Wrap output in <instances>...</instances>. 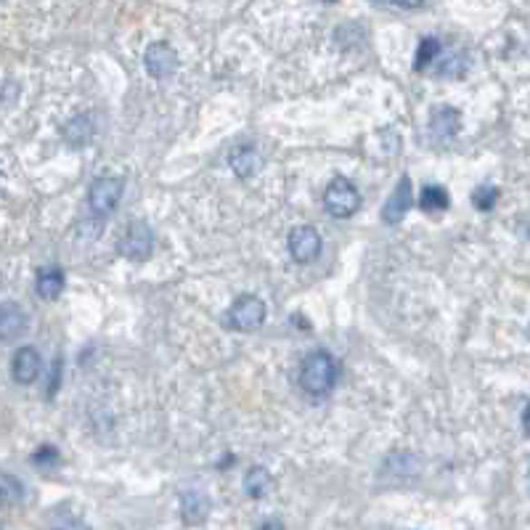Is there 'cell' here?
Instances as JSON below:
<instances>
[{
  "instance_id": "obj_13",
  "label": "cell",
  "mask_w": 530,
  "mask_h": 530,
  "mask_svg": "<svg viewBox=\"0 0 530 530\" xmlns=\"http://www.w3.org/2000/svg\"><path fill=\"white\" fill-rule=\"evenodd\" d=\"M64 270L62 268H43L40 273H37V281H34V290H37V295L43 299H56L62 292H64Z\"/></svg>"
},
{
  "instance_id": "obj_24",
  "label": "cell",
  "mask_w": 530,
  "mask_h": 530,
  "mask_svg": "<svg viewBox=\"0 0 530 530\" xmlns=\"http://www.w3.org/2000/svg\"><path fill=\"white\" fill-rule=\"evenodd\" d=\"M0 530H3V528H0Z\"/></svg>"
},
{
  "instance_id": "obj_19",
  "label": "cell",
  "mask_w": 530,
  "mask_h": 530,
  "mask_svg": "<svg viewBox=\"0 0 530 530\" xmlns=\"http://www.w3.org/2000/svg\"><path fill=\"white\" fill-rule=\"evenodd\" d=\"M437 54H440V40L437 37H422V43L417 48V64H414L417 72H425L437 59Z\"/></svg>"
},
{
  "instance_id": "obj_5",
  "label": "cell",
  "mask_w": 530,
  "mask_h": 530,
  "mask_svg": "<svg viewBox=\"0 0 530 530\" xmlns=\"http://www.w3.org/2000/svg\"><path fill=\"white\" fill-rule=\"evenodd\" d=\"M154 250V233L146 223H131L125 236L120 239V252L131 260H146Z\"/></svg>"
},
{
  "instance_id": "obj_11",
  "label": "cell",
  "mask_w": 530,
  "mask_h": 530,
  "mask_svg": "<svg viewBox=\"0 0 530 530\" xmlns=\"http://www.w3.org/2000/svg\"><path fill=\"white\" fill-rule=\"evenodd\" d=\"M459 123H462V117H459L456 109H451V106L437 109L430 120L432 141H435V143H448V141H454L456 132H459Z\"/></svg>"
},
{
  "instance_id": "obj_14",
  "label": "cell",
  "mask_w": 530,
  "mask_h": 530,
  "mask_svg": "<svg viewBox=\"0 0 530 530\" xmlns=\"http://www.w3.org/2000/svg\"><path fill=\"white\" fill-rule=\"evenodd\" d=\"M229 165H231L236 178H250V175H255L258 167H260V154H258L255 146H239V149H233L231 152Z\"/></svg>"
},
{
  "instance_id": "obj_15",
  "label": "cell",
  "mask_w": 530,
  "mask_h": 530,
  "mask_svg": "<svg viewBox=\"0 0 530 530\" xmlns=\"http://www.w3.org/2000/svg\"><path fill=\"white\" fill-rule=\"evenodd\" d=\"M270 486H273V477H270V472L265 466L247 469V475H244V491H247V496L263 498L270 491Z\"/></svg>"
},
{
  "instance_id": "obj_21",
  "label": "cell",
  "mask_w": 530,
  "mask_h": 530,
  "mask_svg": "<svg viewBox=\"0 0 530 530\" xmlns=\"http://www.w3.org/2000/svg\"><path fill=\"white\" fill-rule=\"evenodd\" d=\"M56 462H59V451L54 446H40L33 454L34 466H54Z\"/></svg>"
},
{
  "instance_id": "obj_1",
  "label": "cell",
  "mask_w": 530,
  "mask_h": 530,
  "mask_svg": "<svg viewBox=\"0 0 530 530\" xmlns=\"http://www.w3.org/2000/svg\"><path fill=\"white\" fill-rule=\"evenodd\" d=\"M337 382V364L327 350H310L299 366V388L308 396H327Z\"/></svg>"
},
{
  "instance_id": "obj_18",
  "label": "cell",
  "mask_w": 530,
  "mask_h": 530,
  "mask_svg": "<svg viewBox=\"0 0 530 530\" xmlns=\"http://www.w3.org/2000/svg\"><path fill=\"white\" fill-rule=\"evenodd\" d=\"M451 199H448V191L443 186H425L422 189V197H419V207L425 212H443L448 210Z\"/></svg>"
},
{
  "instance_id": "obj_16",
  "label": "cell",
  "mask_w": 530,
  "mask_h": 530,
  "mask_svg": "<svg viewBox=\"0 0 530 530\" xmlns=\"http://www.w3.org/2000/svg\"><path fill=\"white\" fill-rule=\"evenodd\" d=\"M25 498V486L16 475L0 472V506H16Z\"/></svg>"
},
{
  "instance_id": "obj_20",
  "label": "cell",
  "mask_w": 530,
  "mask_h": 530,
  "mask_svg": "<svg viewBox=\"0 0 530 530\" xmlns=\"http://www.w3.org/2000/svg\"><path fill=\"white\" fill-rule=\"evenodd\" d=\"M496 199L498 191L494 186H477L475 194H472V201H475V207H477L480 212H491L494 204H496Z\"/></svg>"
},
{
  "instance_id": "obj_2",
  "label": "cell",
  "mask_w": 530,
  "mask_h": 530,
  "mask_svg": "<svg viewBox=\"0 0 530 530\" xmlns=\"http://www.w3.org/2000/svg\"><path fill=\"white\" fill-rule=\"evenodd\" d=\"M324 207L331 218H350L358 212L361 207V194L356 189V183L350 178H331L327 191H324Z\"/></svg>"
},
{
  "instance_id": "obj_22",
  "label": "cell",
  "mask_w": 530,
  "mask_h": 530,
  "mask_svg": "<svg viewBox=\"0 0 530 530\" xmlns=\"http://www.w3.org/2000/svg\"><path fill=\"white\" fill-rule=\"evenodd\" d=\"M54 530H91L85 523H80V520H66L62 525H56Z\"/></svg>"
},
{
  "instance_id": "obj_23",
  "label": "cell",
  "mask_w": 530,
  "mask_h": 530,
  "mask_svg": "<svg viewBox=\"0 0 530 530\" xmlns=\"http://www.w3.org/2000/svg\"><path fill=\"white\" fill-rule=\"evenodd\" d=\"M258 530H284V525H279V523H265Z\"/></svg>"
},
{
  "instance_id": "obj_3",
  "label": "cell",
  "mask_w": 530,
  "mask_h": 530,
  "mask_svg": "<svg viewBox=\"0 0 530 530\" xmlns=\"http://www.w3.org/2000/svg\"><path fill=\"white\" fill-rule=\"evenodd\" d=\"M125 194V181L123 178H114V175H103L96 178L91 183V191H88V207L96 212V215H109L112 210H117L120 199Z\"/></svg>"
},
{
  "instance_id": "obj_9",
  "label": "cell",
  "mask_w": 530,
  "mask_h": 530,
  "mask_svg": "<svg viewBox=\"0 0 530 530\" xmlns=\"http://www.w3.org/2000/svg\"><path fill=\"white\" fill-rule=\"evenodd\" d=\"M27 331V313L19 302L0 305V342H14Z\"/></svg>"
},
{
  "instance_id": "obj_6",
  "label": "cell",
  "mask_w": 530,
  "mask_h": 530,
  "mask_svg": "<svg viewBox=\"0 0 530 530\" xmlns=\"http://www.w3.org/2000/svg\"><path fill=\"white\" fill-rule=\"evenodd\" d=\"M287 244H290L292 258L302 265L313 263L321 255V236H319V231L313 226H298V229H292Z\"/></svg>"
},
{
  "instance_id": "obj_10",
  "label": "cell",
  "mask_w": 530,
  "mask_h": 530,
  "mask_svg": "<svg viewBox=\"0 0 530 530\" xmlns=\"http://www.w3.org/2000/svg\"><path fill=\"white\" fill-rule=\"evenodd\" d=\"M408 207H411V178L403 175V178L398 181L393 197L388 199L385 207H382V221H385L388 226H398V223L406 218Z\"/></svg>"
},
{
  "instance_id": "obj_4",
  "label": "cell",
  "mask_w": 530,
  "mask_h": 530,
  "mask_svg": "<svg viewBox=\"0 0 530 530\" xmlns=\"http://www.w3.org/2000/svg\"><path fill=\"white\" fill-rule=\"evenodd\" d=\"M265 321V302L255 295H241L229 308V324L236 331H255Z\"/></svg>"
},
{
  "instance_id": "obj_12",
  "label": "cell",
  "mask_w": 530,
  "mask_h": 530,
  "mask_svg": "<svg viewBox=\"0 0 530 530\" xmlns=\"http://www.w3.org/2000/svg\"><path fill=\"white\" fill-rule=\"evenodd\" d=\"M210 498L201 491H183L181 494V517L186 525H201L210 517Z\"/></svg>"
},
{
  "instance_id": "obj_17",
  "label": "cell",
  "mask_w": 530,
  "mask_h": 530,
  "mask_svg": "<svg viewBox=\"0 0 530 530\" xmlns=\"http://www.w3.org/2000/svg\"><path fill=\"white\" fill-rule=\"evenodd\" d=\"M91 135H93V125H91V117H85V114L74 117V120L64 128L66 143H72L74 149L85 146V143L91 141Z\"/></svg>"
},
{
  "instance_id": "obj_7",
  "label": "cell",
  "mask_w": 530,
  "mask_h": 530,
  "mask_svg": "<svg viewBox=\"0 0 530 530\" xmlns=\"http://www.w3.org/2000/svg\"><path fill=\"white\" fill-rule=\"evenodd\" d=\"M143 66L154 80H167L178 69V56L167 43H152L143 54Z\"/></svg>"
},
{
  "instance_id": "obj_8",
  "label": "cell",
  "mask_w": 530,
  "mask_h": 530,
  "mask_svg": "<svg viewBox=\"0 0 530 530\" xmlns=\"http://www.w3.org/2000/svg\"><path fill=\"white\" fill-rule=\"evenodd\" d=\"M40 368H43V358H40L37 348H33V345H25V348H19L14 353V361H11V377H14V382L33 385L34 379H37V374H40Z\"/></svg>"
}]
</instances>
